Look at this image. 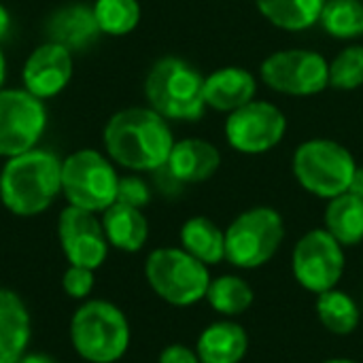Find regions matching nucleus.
Masks as SVG:
<instances>
[{
	"label": "nucleus",
	"mask_w": 363,
	"mask_h": 363,
	"mask_svg": "<svg viewBox=\"0 0 363 363\" xmlns=\"http://www.w3.org/2000/svg\"><path fill=\"white\" fill-rule=\"evenodd\" d=\"M323 28L342 40L363 36V2L362 0H328L321 13Z\"/></svg>",
	"instance_id": "nucleus-26"
},
{
	"label": "nucleus",
	"mask_w": 363,
	"mask_h": 363,
	"mask_svg": "<svg viewBox=\"0 0 363 363\" xmlns=\"http://www.w3.org/2000/svg\"><path fill=\"white\" fill-rule=\"evenodd\" d=\"M100 221L108 245L123 253L140 251L149 238V221L143 215V208L115 202L102 213Z\"/></svg>",
	"instance_id": "nucleus-20"
},
{
	"label": "nucleus",
	"mask_w": 363,
	"mask_h": 363,
	"mask_svg": "<svg viewBox=\"0 0 363 363\" xmlns=\"http://www.w3.org/2000/svg\"><path fill=\"white\" fill-rule=\"evenodd\" d=\"M349 191L355 194L357 198H362L363 200V168H359V166H357V170H355V174H353V181H351Z\"/></svg>",
	"instance_id": "nucleus-32"
},
{
	"label": "nucleus",
	"mask_w": 363,
	"mask_h": 363,
	"mask_svg": "<svg viewBox=\"0 0 363 363\" xmlns=\"http://www.w3.org/2000/svg\"><path fill=\"white\" fill-rule=\"evenodd\" d=\"M345 247L325 228L306 232L294 247V277L311 294L319 296L330 289H336L345 277Z\"/></svg>",
	"instance_id": "nucleus-9"
},
{
	"label": "nucleus",
	"mask_w": 363,
	"mask_h": 363,
	"mask_svg": "<svg viewBox=\"0 0 363 363\" xmlns=\"http://www.w3.org/2000/svg\"><path fill=\"white\" fill-rule=\"evenodd\" d=\"M181 247L206 266L225 259V230L208 217H191L181 228Z\"/></svg>",
	"instance_id": "nucleus-22"
},
{
	"label": "nucleus",
	"mask_w": 363,
	"mask_h": 363,
	"mask_svg": "<svg viewBox=\"0 0 363 363\" xmlns=\"http://www.w3.org/2000/svg\"><path fill=\"white\" fill-rule=\"evenodd\" d=\"M157 363H202L196 349H189L187 345H168L162 353Z\"/></svg>",
	"instance_id": "nucleus-31"
},
{
	"label": "nucleus",
	"mask_w": 363,
	"mask_h": 363,
	"mask_svg": "<svg viewBox=\"0 0 363 363\" xmlns=\"http://www.w3.org/2000/svg\"><path fill=\"white\" fill-rule=\"evenodd\" d=\"M149 106L164 119L198 121L204 111V77L189 62L168 55L157 60L145 79Z\"/></svg>",
	"instance_id": "nucleus-3"
},
{
	"label": "nucleus",
	"mask_w": 363,
	"mask_h": 363,
	"mask_svg": "<svg viewBox=\"0 0 363 363\" xmlns=\"http://www.w3.org/2000/svg\"><path fill=\"white\" fill-rule=\"evenodd\" d=\"M149 287L172 306H194L206 298L211 285L208 266L189 255L183 247H162L145 262Z\"/></svg>",
	"instance_id": "nucleus-6"
},
{
	"label": "nucleus",
	"mask_w": 363,
	"mask_h": 363,
	"mask_svg": "<svg viewBox=\"0 0 363 363\" xmlns=\"http://www.w3.org/2000/svg\"><path fill=\"white\" fill-rule=\"evenodd\" d=\"M291 168L302 189L332 200L349 191L357 164L345 145L330 138H311L296 149Z\"/></svg>",
	"instance_id": "nucleus-5"
},
{
	"label": "nucleus",
	"mask_w": 363,
	"mask_h": 363,
	"mask_svg": "<svg viewBox=\"0 0 363 363\" xmlns=\"http://www.w3.org/2000/svg\"><path fill=\"white\" fill-rule=\"evenodd\" d=\"M328 0H255L259 13L277 28L300 32L321 19Z\"/></svg>",
	"instance_id": "nucleus-23"
},
{
	"label": "nucleus",
	"mask_w": 363,
	"mask_h": 363,
	"mask_svg": "<svg viewBox=\"0 0 363 363\" xmlns=\"http://www.w3.org/2000/svg\"><path fill=\"white\" fill-rule=\"evenodd\" d=\"M287 132L285 113L266 100H251L225 119V138L238 153L259 155L274 149Z\"/></svg>",
	"instance_id": "nucleus-12"
},
{
	"label": "nucleus",
	"mask_w": 363,
	"mask_h": 363,
	"mask_svg": "<svg viewBox=\"0 0 363 363\" xmlns=\"http://www.w3.org/2000/svg\"><path fill=\"white\" fill-rule=\"evenodd\" d=\"M19 363H57L53 357H49V355H45V353H26Z\"/></svg>",
	"instance_id": "nucleus-33"
},
{
	"label": "nucleus",
	"mask_w": 363,
	"mask_h": 363,
	"mask_svg": "<svg viewBox=\"0 0 363 363\" xmlns=\"http://www.w3.org/2000/svg\"><path fill=\"white\" fill-rule=\"evenodd\" d=\"M72 77V51L47 40L38 45L26 60L21 70L23 89L32 96L47 100L57 96Z\"/></svg>",
	"instance_id": "nucleus-14"
},
{
	"label": "nucleus",
	"mask_w": 363,
	"mask_h": 363,
	"mask_svg": "<svg viewBox=\"0 0 363 363\" xmlns=\"http://www.w3.org/2000/svg\"><path fill=\"white\" fill-rule=\"evenodd\" d=\"M315 308H317V317L321 325L334 336H349L359 328V321H362L359 304L347 291H340L338 287L325 294H319Z\"/></svg>",
	"instance_id": "nucleus-24"
},
{
	"label": "nucleus",
	"mask_w": 363,
	"mask_h": 363,
	"mask_svg": "<svg viewBox=\"0 0 363 363\" xmlns=\"http://www.w3.org/2000/svg\"><path fill=\"white\" fill-rule=\"evenodd\" d=\"M285 240V221L272 206L240 213L225 230V259L240 270L266 266Z\"/></svg>",
	"instance_id": "nucleus-7"
},
{
	"label": "nucleus",
	"mask_w": 363,
	"mask_h": 363,
	"mask_svg": "<svg viewBox=\"0 0 363 363\" xmlns=\"http://www.w3.org/2000/svg\"><path fill=\"white\" fill-rule=\"evenodd\" d=\"M62 194V160L45 149L9 157L0 172V200L17 217L45 213Z\"/></svg>",
	"instance_id": "nucleus-2"
},
{
	"label": "nucleus",
	"mask_w": 363,
	"mask_h": 363,
	"mask_svg": "<svg viewBox=\"0 0 363 363\" xmlns=\"http://www.w3.org/2000/svg\"><path fill=\"white\" fill-rule=\"evenodd\" d=\"M47 128V108L26 89L0 87V157L36 149Z\"/></svg>",
	"instance_id": "nucleus-11"
},
{
	"label": "nucleus",
	"mask_w": 363,
	"mask_h": 363,
	"mask_svg": "<svg viewBox=\"0 0 363 363\" xmlns=\"http://www.w3.org/2000/svg\"><path fill=\"white\" fill-rule=\"evenodd\" d=\"M219 166H221L219 149L204 138L177 140L166 162L170 174L183 185L208 181L219 170Z\"/></svg>",
	"instance_id": "nucleus-17"
},
{
	"label": "nucleus",
	"mask_w": 363,
	"mask_h": 363,
	"mask_svg": "<svg viewBox=\"0 0 363 363\" xmlns=\"http://www.w3.org/2000/svg\"><path fill=\"white\" fill-rule=\"evenodd\" d=\"M94 15L102 34L123 36L138 26L140 4L138 0H96Z\"/></svg>",
	"instance_id": "nucleus-27"
},
{
	"label": "nucleus",
	"mask_w": 363,
	"mask_h": 363,
	"mask_svg": "<svg viewBox=\"0 0 363 363\" xmlns=\"http://www.w3.org/2000/svg\"><path fill=\"white\" fill-rule=\"evenodd\" d=\"M64 291L74 300H85L94 289V270L83 266H68L62 277Z\"/></svg>",
	"instance_id": "nucleus-30"
},
{
	"label": "nucleus",
	"mask_w": 363,
	"mask_h": 363,
	"mask_svg": "<svg viewBox=\"0 0 363 363\" xmlns=\"http://www.w3.org/2000/svg\"><path fill=\"white\" fill-rule=\"evenodd\" d=\"M119 177L108 157L96 149H79L62 160V194L70 206L104 213L117 202Z\"/></svg>",
	"instance_id": "nucleus-8"
},
{
	"label": "nucleus",
	"mask_w": 363,
	"mask_h": 363,
	"mask_svg": "<svg viewBox=\"0 0 363 363\" xmlns=\"http://www.w3.org/2000/svg\"><path fill=\"white\" fill-rule=\"evenodd\" d=\"M321 363H359L355 362V359H347V357H334V359H325V362Z\"/></svg>",
	"instance_id": "nucleus-36"
},
{
	"label": "nucleus",
	"mask_w": 363,
	"mask_h": 363,
	"mask_svg": "<svg viewBox=\"0 0 363 363\" xmlns=\"http://www.w3.org/2000/svg\"><path fill=\"white\" fill-rule=\"evenodd\" d=\"M32 323L23 300L0 287V363H19L30 345Z\"/></svg>",
	"instance_id": "nucleus-18"
},
{
	"label": "nucleus",
	"mask_w": 363,
	"mask_h": 363,
	"mask_svg": "<svg viewBox=\"0 0 363 363\" xmlns=\"http://www.w3.org/2000/svg\"><path fill=\"white\" fill-rule=\"evenodd\" d=\"M247 330L232 319L206 325L196 342V353L202 363H240L247 357Z\"/></svg>",
	"instance_id": "nucleus-19"
},
{
	"label": "nucleus",
	"mask_w": 363,
	"mask_h": 363,
	"mask_svg": "<svg viewBox=\"0 0 363 363\" xmlns=\"http://www.w3.org/2000/svg\"><path fill=\"white\" fill-rule=\"evenodd\" d=\"M9 28H11V15H9V11L0 4V38L6 36Z\"/></svg>",
	"instance_id": "nucleus-34"
},
{
	"label": "nucleus",
	"mask_w": 363,
	"mask_h": 363,
	"mask_svg": "<svg viewBox=\"0 0 363 363\" xmlns=\"http://www.w3.org/2000/svg\"><path fill=\"white\" fill-rule=\"evenodd\" d=\"M362 85L363 45H351L330 62V87L338 91H353Z\"/></svg>",
	"instance_id": "nucleus-28"
},
{
	"label": "nucleus",
	"mask_w": 363,
	"mask_h": 363,
	"mask_svg": "<svg viewBox=\"0 0 363 363\" xmlns=\"http://www.w3.org/2000/svg\"><path fill=\"white\" fill-rule=\"evenodd\" d=\"M323 223L342 247L359 245L363 240V200L351 191L328 200Z\"/></svg>",
	"instance_id": "nucleus-21"
},
{
	"label": "nucleus",
	"mask_w": 363,
	"mask_h": 363,
	"mask_svg": "<svg viewBox=\"0 0 363 363\" xmlns=\"http://www.w3.org/2000/svg\"><path fill=\"white\" fill-rule=\"evenodd\" d=\"M6 79V60H4V53H2V47H0V87Z\"/></svg>",
	"instance_id": "nucleus-35"
},
{
	"label": "nucleus",
	"mask_w": 363,
	"mask_h": 363,
	"mask_svg": "<svg viewBox=\"0 0 363 363\" xmlns=\"http://www.w3.org/2000/svg\"><path fill=\"white\" fill-rule=\"evenodd\" d=\"M70 342L85 362L115 363L130 347V323L113 302L87 300L72 315Z\"/></svg>",
	"instance_id": "nucleus-4"
},
{
	"label": "nucleus",
	"mask_w": 363,
	"mask_h": 363,
	"mask_svg": "<svg viewBox=\"0 0 363 363\" xmlns=\"http://www.w3.org/2000/svg\"><path fill=\"white\" fill-rule=\"evenodd\" d=\"M174 143L168 119L151 106L123 108L104 125V149L108 157L128 170H160L166 166Z\"/></svg>",
	"instance_id": "nucleus-1"
},
{
	"label": "nucleus",
	"mask_w": 363,
	"mask_h": 363,
	"mask_svg": "<svg viewBox=\"0 0 363 363\" xmlns=\"http://www.w3.org/2000/svg\"><path fill=\"white\" fill-rule=\"evenodd\" d=\"M57 238L68 264L89 270H98L104 264L111 247L102 221L96 217V213L70 204L60 213Z\"/></svg>",
	"instance_id": "nucleus-13"
},
{
	"label": "nucleus",
	"mask_w": 363,
	"mask_h": 363,
	"mask_svg": "<svg viewBox=\"0 0 363 363\" xmlns=\"http://www.w3.org/2000/svg\"><path fill=\"white\" fill-rule=\"evenodd\" d=\"M211 308L223 317H238L247 313L255 300L253 287L238 274H221L211 281L206 298Z\"/></svg>",
	"instance_id": "nucleus-25"
},
{
	"label": "nucleus",
	"mask_w": 363,
	"mask_h": 363,
	"mask_svg": "<svg viewBox=\"0 0 363 363\" xmlns=\"http://www.w3.org/2000/svg\"><path fill=\"white\" fill-rule=\"evenodd\" d=\"M257 81L240 66H223L204 77V102L206 108L219 113H234L240 106L255 100Z\"/></svg>",
	"instance_id": "nucleus-15"
},
{
	"label": "nucleus",
	"mask_w": 363,
	"mask_h": 363,
	"mask_svg": "<svg viewBox=\"0 0 363 363\" xmlns=\"http://www.w3.org/2000/svg\"><path fill=\"white\" fill-rule=\"evenodd\" d=\"M102 34L94 6L87 4H66L51 13L47 19L49 40L66 47L68 51H83L91 47Z\"/></svg>",
	"instance_id": "nucleus-16"
},
{
	"label": "nucleus",
	"mask_w": 363,
	"mask_h": 363,
	"mask_svg": "<svg viewBox=\"0 0 363 363\" xmlns=\"http://www.w3.org/2000/svg\"><path fill=\"white\" fill-rule=\"evenodd\" d=\"M151 200V189L149 185L138 179V177H121L119 187H117V202L134 206V208H145Z\"/></svg>",
	"instance_id": "nucleus-29"
},
{
	"label": "nucleus",
	"mask_w": 363,
	"mask_h": 363,
	"mask_svg": "<svg viewBox=\"0 0 363 363\" xmlns=\"http://www.w3.org/2000/svg\"><path fill=\"white\" fill-rule=\"evenodd\" d=\"M262 81L285 96H315L330 85V62L313 49H283L259 66Z\"/></svg>",
	"instance_id": "nucleus-10"
}]
</instances>
